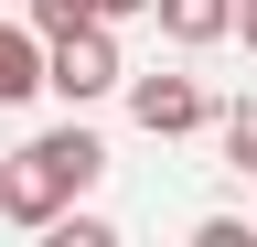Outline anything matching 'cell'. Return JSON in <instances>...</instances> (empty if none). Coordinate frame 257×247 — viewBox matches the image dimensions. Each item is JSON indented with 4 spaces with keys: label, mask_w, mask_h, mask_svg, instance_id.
Returning a JSON list of instances; mask_svg holds the SVG:
<instances>
[{
    "label": "cell",
    "mask_w": 257,
    "mask_h": 247,
    "mask_svg": "<svg viewBox=\"0 0 257 247\" xmlns=\"http://www.w3.org/2000/svg\"><path fill=\"white\" fill-rule=\"evenodd\" d=\"M22 22H32V33H75V22H96V11H86V0H22Z\"/></svg>",
    "instance_id": "8992f818"
},
{
    "label": "cell",
    "mask_w": 257,
    "mask_h": 247,
    "mask_svg": "<svg viewBox=\"0 0 257 247\" xmlns=\"http://www.w3.org/2000/svg\"><path fill=\"white\" fill-rule=\"evenodd\" d=\"M86 11H96V22H128V11H150V0H86Z\"/></svg>",
    "instance_id": "30bf717a"
},
{
    "label": "cell",
    "mask_w": 257,
    "mask_h": 247,
    "mask_svg": "<svg viewBox=\"0 0 257 247\" xmlns=\"http://www.w3.org/2000/svg\"><path fill=\"white\" fill-rule=\"evenodd\" d=\"M43 86V33L32 22H0V108H22Z\"/></svg>",
    "instance_id": "277c9868"
},
{
    "label": "cell",
    "mask_w": 257,
    "mask_h": 247,
    "mask_svg": "<svg viewBox=\"0 0 257 247\" xmlns=\"http://www.w3.org/2000/svg\"><path fill=\"white\" fill-rule=\"evenodd\" d=\"M96 172H107V140H96V129H43L32 150L0 161V215H11V226H54Z\"/></svg>",
    "instance_id": "6da1fadb"
},
{
    "label": "cell",
    "mask_w": 257,
    "mask_h": 247,
    "mask_svg": "<svg viewBox=\"0 0 257 247\" xmlns=\"http://www.w3.org/2000/svg\"><path fill=\"white\" fill-rule=\"evenodd\" d=\"M118 75H128V65H118V33H107V22H75V33H43V86H54L64 108H96V97H107Z\"/></svg>",
    "instance_id": "7a4b0ae2"
},
{
    "label": "cell",
    "mask_w": 257,
    "mask_h": 247,
    "mask_svg": "<svg viewBox=\"0 0 257 247\" xmlns=\"http://www.w3.org/2000/svg\"><path fill=\"white\" fill-rule=\"evenodd\" d=\"M54 236H64V247H118V226H107V215H75V204L54 215Z\"/></svg>",
    "instance_id": "52a82bcc"
},
{
    "label": "cell",
    "mask_w": 257,
    "mask_h": 247,
    "mask_svg": "<svg viewBox=\"0 0 257 247\" xmlns=\"http://www.w3.org/2000/svg\"><path fill=\"white\" fill-rule=\"evenodd\" d=\"M150 11H161L172 43H225V11H236V0H150Z\"/></svg>",
    "instance_id": "5b68a950"
},
{
    "label": "cell",
    "mask_w": 257,
    "mask_h": 247,
    "mask_svg": "<svg viewBox=\"0 0 257 247\" xmlns=\"http://www.w3.org/2000/svg\"><path fill=\"white\" fill-rule=\"evenodd\" d=\"M128 118H140L150 140H182V129H204V86H193V75H140V86H128Z\"/></svg>",
    "instance_id": "3957f363"
},
{
    "label": "cell",
    "mask_w": 257,
    "mask_h": 247,
    "mask_svg": "<svg viewBox=\"0 0 257 247\" xmlns=\"http://www.w3.org/2000/svg\"><path fill=\"white\" fill-rule=\"evenodd\" d=\"M225 161H236V172H257V108H236V118H225Z\"/></svg>",
    "instance_id": "ba28073f"
},
{
    "label": "cell",
    "mask_w": 257,
    "mask_h": 247,
    "mask_svg": "<svg viewBox=\"0 0 257 247\" xmlns=\"http://www.w3.org/2000/svg\"><path fill=\"white\" fill-rule=\"evenodd\" d=\"M225 33H246V54H257V0H236V11H225Z\"/></svg>",
    "instance_id": "9c48e42d"
}]
</instances>
